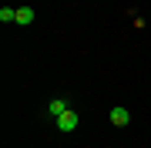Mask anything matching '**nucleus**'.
Segmentation results:
<instances>
[{"label":"nucleus","mask_w":151,"mask_h":148,"mask_svg":"<svg viewBox=\"0 0 151 148\" xmlns=\"http://www.w3.org/2000/svg\"><path fill=\"white\" fill-rule=\"evenodd\" d=\"M77 125H81V118H77V111H70V108L57 118V128H60V131H74Z\"/></svg>","instance_id":"obj_1"},{"label":"nucleus","mask_w":151,"mask_h":148,"mask_svg":"<svg viewBox=\"0 0 151 148\" xmlns=\"http://www.w3.org/2000/svg\"><path fill=\"white\" fill-rule=\"evenodd\" d=\"M128 121H131V111H128V108H111V125L124 128Z\"/></svg>","instance_id":"obj_2"},{"label":"nucleus","mask_w":151,"mask_h":148,"mask_svg":"<svg viewBox=\"0 0 151 148\" xmlns=\"http://www.w3.org/2000/svg\"><path fill=\"white\" fill-rule=\"evenodd\" d=\"M67 111V101L64 98H54V101H47V115H54V118H60Z\"/></svg>","instance_id":"obj_3"},{"label":"nucleus","mask_w":151,"mask_h":148,"mask_svg":"<svg viewBox=\"0 0 151 148\" xmlns=\"http://www.w3.org/2000/svg\"><path fill=\"white\" fill-rule=\"evenodd\" d=\"M17 24H34V7H17Z\"/></svg>","instance_id":"obj_4"},{"label":"nucleus","mask_w":151,"mask_h":148,"mask_svg":"<svg viewBox=\"0 0 151 148\" xmlns=\"http://www.w3.org/2000/svg\"><path fill=\"white\" fill-rule=\"evenodd\" d=\"M0 20L4 24H17V10L14 7H0Z\"/></svg>","instance_id":"obj_5"}]
</instances>
